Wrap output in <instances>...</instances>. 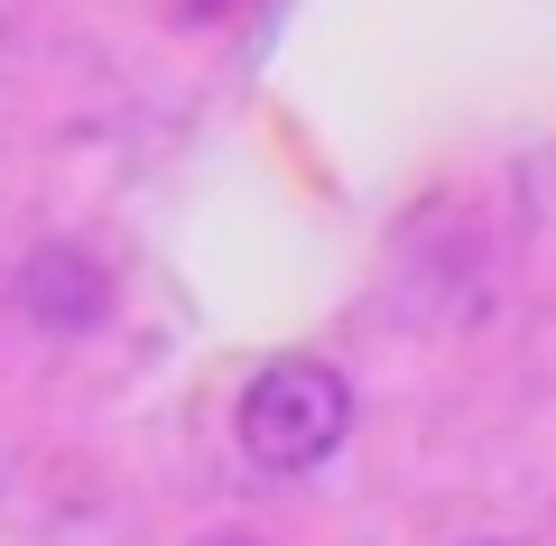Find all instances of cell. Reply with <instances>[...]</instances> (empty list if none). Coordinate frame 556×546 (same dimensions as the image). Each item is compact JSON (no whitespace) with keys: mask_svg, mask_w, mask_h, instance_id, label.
Wrapping results in <instances>:
<instances>
[{"mask_svg":"<svg viewBox=\"0 0 556 546\" xmlns=\"http://www.w3.org/2000/svg\"><path fill=\"white\" fill-rule=\"evenodd\" d=\"M232 435L260 472H316L325 454L353 435V390H343L334 361H269V371L241 390L232 408Z\"/></svg>","mask_w":556,"mask_h":546,"instance_id":"obj_1","label":"cell"},{"mask_svg":"<svg viewBox=\"0 0 556 546\" xmlns=\"http://www.w3.org/2000/svg\"><path fill=\"white\" fill-rule=\"evenodd\" d=\"M10 306H20L38 333H84V325H102V269L84 251H65V241H47V251L20 259Z\"/></svg>","mask_w":556,"mask_h":546,"instance_id":"obj_2","label":"cell"},{"mask_svg":"<svg viewBox=\"0 0 556 546\" xmlns=\"http://www.w3.org/2000/svg\"><path fill=\"white\" fill-rule=\"evenodd\" d=\"M214 546H251V537H214Z\"/></svg>","mask_w":556,"mask_h":546,"instance_id":"obj_3","label":"cell"}]
</instances>
